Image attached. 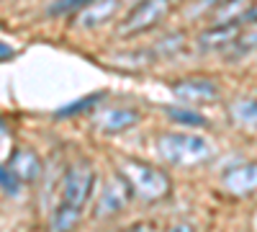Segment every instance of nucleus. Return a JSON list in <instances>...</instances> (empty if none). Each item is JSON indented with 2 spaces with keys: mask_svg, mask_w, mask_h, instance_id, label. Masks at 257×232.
Returning <instances> with one entry per match:
<instances>
[{
  "mask_svg": "<svg viewBox=\"0 0 257 232\" xmlns=\"http://www.w3.org/2000/svg\"><path fill=\"white\" fill-rule=\"evenodd\" d=\"M173 93L183 103H208L219 96V86L211 78H183L173 86Z\"/></svg>",
  "mask_w": 257,
  "mask_h": 232,
  "instance_id": "nucleus-6",
  "label": "nucleus"
},
{
  "mask_svg": "<svg viewBox=\"0 0 257 232\" xmlns=\"http://www.w3.org/2000/svg\"><path fill=\"white\" fill-rule=\"evenodd\" d=\"M160 155L173 165H198L211 158V144L206 137L190 132H167L160 137Z\"/></svg>",
  "mask_w": 257,
  "mask_h": 232,
  "instance_id": "nucleus-2",
  "label": "nucleus"
},
{
  "mask_svg": "<svg viewBox=\"0 0 257 232\" xmlns=\"http://www.w3.org/2000/svg\"><path fill=\"white\" fill-rule=\"evenodd\" d=\"M167 232H193V224L190 222H178V224H173Z\"/></svg>",
  "mask_w": 257,
  "mask_h": 232,
  "instance_id": "nucleus-21",
  "label": "nucleus"
},
{
  "mask_svg": "<svg viewBox=\"0 0 257 232\" xmlns=\"http://www.w3.org/2000/svg\"><path fill=\"white\" fill-rule=\"evenodd\" d=\"M118 11V0H93L90 6H85L77 16V26L80 29H95L105 24L113 13Z\"/></svg>",
  "mask_w": 257,
  "mask_h": 232,
  "instance_id": "nucleus-11",
  "label": "nucleus"
},
{
  "mask_svg": "<svg viewBox=\"0 0 257 232\" xmlns=\"http://www.w3.org/2000/svg\"><path fill=\"white\" fill-rule=\"evenodd\" d=\"M257 186V168L254 163H239L224 173V188L237 196H247Z\"/></svg>",
  "mask_w": 257,
  "mask_h": 232,
  "instance_id": "nucleus-8",
  "label": "nucleus"
},
{
  "mask_svg": "<svg viewBox=\"0 0 257 232\" xmlns=\"http://www.w3.org/2000/svg\"><path fill=\"white\" fill-rule=\"evenodd\" d=\"M231 116L237 124L242 126H252L254 119H257V106H254V101L252 98H239V101H234L231 103Z\"/></svg>",
  "mask_w": 257,
  "mask_h": 232,
  "instance_id": "nucleus-13",
  "label": "nucleus"
},
{
  "mask_svg": "<svg viewBox=\"0 0 257 232\" xmlns=\"http://www.w3.org/2000/svg\"><path fill=\"white\" fill-rule=\"evenodd\" d=\"M244 16V13H242ZM244 21H229V24H216V26H211L206 29L201 36H198V44L203 49H219V47H229L234 39L239 36V29H242Z\"/></svg>",
  "mask_w": 257,
  "mask_h": 232,
  "instance_id": "nucleus-10",
  "label": "nucleus"
},
{
  "mask_svg": "<svg viewBox=\"0 0 257 232\" xmlns=\"http://www.w3.org/2000/svg\"><path fill=\"white\" fill-rule=\"evenodd\" d=\"M128 204V186L121 176H113L108 178V183L103 186V191L98 196V204H95V217H113L118 212H123Z\"/></svg>",
  "mask_w": 257,
  "mask_h": 232,
  "instance_id": "nucleus-5",
  "label": "nucleus"
},
{
  "mask_svg": "<svg viewBox=\"0 0 257 232\" xmlns=\"http://www.w3.org/2000/svg\"><path fill=\"white\" fill-rule=\"evenodd\" d=\"M249 0H221L216 8V24H229V21H239Z\"/></svg>",
  "mask_w": 257,
  "mask_h": 232,
  "instance_id": "nucleus-14",
  "label": "nucleus"
},
{
  "mask_svg": "<svg viewBox=\"0 0 257 232\" xmlns=\"http://www.w3.org/2000/svg\"><path fill=\"white\" fill-rule=\"evenodd\" d=\"M170 11V0H142V3L123 18V24L118 26V34L121 36H134V34H142L147 29H152L155 24L167 16Z\"/></svg>",
  "mask_w": 257,
  "mask_h": 232,
  "instance_id": "nucleus-4",
  "label": "nucleus"
},
{
  "mask_svg": "<svg viewBox=\"0 0 257 232\" xmlns=\"http://www.w3.org/2000/svg\"><path fill=\"white\" fill-rule=\"evenodd\" d=\"M139 121V111L132 106H113V109H103L95 119V126L105 134H116L123 132L128 126H134Z\"/></svg>",
  "mask_w": 257,
  "mask_h": 232,
  "instance_id": "nucleus-7",
  "label": "nucleus"
},
{
  "mask_svg": "<svg viewBox=\"0 0 257 232\" xmlns=\"http://www.w3.org/2000/svg\"><path fill=\"white\" fill-rule=\"evenodd\" d=\"M0 191H6L8 196H18V191H21L18 178L8 171V168H3V165H0Z\"/></svg>",
  "mask_w": 257,
  "mask_h": 232,
  "instance_id": "nucleus-18",
  "label": "nucleus"
},
{
  "mask_svg": "<svg viewBox=\"0 0 257 232\" xmlns=\"http://www.w3.org/2000/svg\"><path fill=\"white\" fill-rule=\"evenodd\" d=\"M80 209H72L67 204H59L52 214V232H75V227L80 224Z\"/></svg>",
  "mask_w": 257,
  "mask_h": 232,
  "instance_id": "nucleus-12",
  "label": "nucleus"
},
{
  "mask_svg": "<svg viewBox=\"0 0 257 232\" xmlns=\"http://www.w3.org/2000/svg\"><path fill=\"white\" fill-rule=\"evenodd\" d=\"M8 171L18 178V183H34L41 173V160L34 150L29 147H21L11 155V163H8Z\"/></svg>",
  "mask_w": 257,
  "mask_h": 232,
  "instance_id": "nucleus-9",
  "label": "nucleus"
},
{
  "mask_svg": "<svg viewBox=\"0 0 257 232\" xmlns=\"http://www.w3.org/2000/svg\"><path fill=\"white\" fill-rule=\"evenodd\" d=\"M103 98H105V93H90V96H85V98H77L75 103H67V106L57 109L54 114H57V116H77V114H82V111L93 109L95 103L103 101Z\"/></svg>",
  "mask_w": 257,
  "mask_h": 232,
  "instance_id": "nucleus-15",
  "label": "nucleus"
},
{
  "mask_svg": "<svg viewBox=\"0 0 257 232\" xmlns=\"http://www.w3.org/2000/svg\"><path fill=\"white\" fill-rule=\"evenodd\" d=\"M93 186H95V171L88 163H77L67 168V173L62 178V204L82 212V206L90 199Z\"/></svg>",
  "mask_w": 257,
  "mask_h": 232,
  "instance_id": "nucleus-3",
  "label": "nucleus"
},
{
  "mask_svg": "<svg viewBox=\"0 0 257 232\" xmlns=\"http://www.w3.org/2000/svg\"><path fill=\"white\" fill-rule=\"evenodd\" d=\"M128 191H134L137 199H142L144 204H155L162 196H167L170 191V178L155 165H147L139 160H121V173H118Z\"/></svg>",
  "mask_w": 257,
  "mask_h": 232,
  "instance_id": "nucleus-1",
  "label": "nucleus"
},
{
  "mask_svg": "<svg viewBox=\"0 0 257 232\" xmlns=\"http://www.w3.org/2000/svg\"><path fill=\"white\" fill-rule=\"evenodd\" d=\"M126 232H160V229H157L155 222H139V224H134V227H128Z\"/></svg>",
  "mask_w": 257,
  "mask_h": 232,
  "instance_id": "nucleus-20",
  "label": "nucleus"
},
{
  "mask_svg": "<svg viewBox=\"0 0 257 232\" xmlns=\"http://www.w3.org/2000/svg\"><path fill=\"white\" fill-rule=\"evenodd\" d=\"M8 57H13V49L8 44H0V59H8Z\"/></svg>",
  "mask_w": 257,
  "mask_h": 232,
  "instance_id": "nucleus-22",
  "label": "nucleus"
},
{
  "mask_svg": "<svg viewBox=\"0 0 257 232\" xmlns=\"http://www.w3.org/2000/svg\"><path fill=\"white\" fill-rule=\"evenodd\" d=\"M229 47H237V57H244L254 49V31H249V36H237Z\"/></svg>",
  "mask_w": 257,
  "mask_h": 232,
  "instance_id": "nucleus-19",
  "label": "nucleus"
},
{
  "mask_svg": "<svg viewBox=\"0 0 257 232\" xmlns=\"http://www.w3.org/2000/svg\"><path fill=\"white\" fill-rule=\"evenodd\" d=\"M167 116L173 119V121H178V124H183V126H203L206 124V119L201 116V114H196V111H188V109H167Z\"/></svg>",
  "mask_w": 257,
  "mask_h": 232,
  "instance_id": "nucleus-16",
  "label": "nucleus"
},
{
  "mask_svg": "<svg viewBox=\"0 0 257 232\" xmlns=\"http://www.w3.org/2000/svg\"><path fill=\"white\" fill-rule=\"evenodd\" d=\"M93 0H54L52 3V8H49V13L52 16H59V13H72V11H82L85 6H90Z\"/></svg>",
  "mask_w": 257,
  "mask_h": 232,
  "instance_id": "nucleus-17",
  "label": "nucleus"
}]
</instances>
